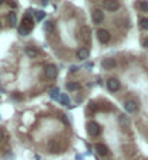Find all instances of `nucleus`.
Here are the masks:
<instances>
[{"instance_id": "1", "label": "nucleus", "mask_w": 148, "mask_h": 160, "mask_svg": "<svg viewBox=\"0 0 148 160\" xmlns=\"http://www.w3.org/2000/svg\"><path fill=\"white\" fill-rule=\"evenodd\" d=\"M100 131H102V128H100V125H99L97 122L92 121V122L87 124V132H89L92 137H97V135L100 134Z\"/></svg>"}, {"instance_id": "2", "label": "nucleus", "mask_w": 148, "mask_h": 160, "mask_svg": "<svg viewBox=\"0 0 148 160\" xmlns=\"http://www.w3.org/2000/svg\"><path fill=\"white\" fill-rule=\"evenodd\" d=\"M44 73H45L47 79L52 80V79H55V77H57V74H58V69H57V66H55V64H48V66L45 67Z\"/></svg>"}, {"instance_id": "3", "label": "nucleus", "mask_w": 148, "mask_h": 160, "mask_svg": "<svg viewBox=\"0 0 148 160\" xmlns=\"http://www.w3.org/2000/svg\"><path fill=\"white\" fill-rule=\"evenodd\" d=\"M103 19H105L103 12H102L100 9H94V10H93V13H92V21H93V23L99 25V23H102V22H103Z\"/></svg>"}, {"instance_id": "4", "label": "nucleus", "mask_w": 148, "mask_h": 160, "mask_svg": "<svg viewBox=\"0 0 148 160\" xmlns=\"http://www.w3.org/2000/svg\"><path fill=\"white\" fill-rule=\"evenodd\" d=\"M97 40L100 41L102 44H106V42H109V40H111V34L106 29H99L97 31Z\"/></svg>"}, {"instance_id": "5", "label": "nucleus", "mask_w": 148, "mask_h": 160, "mask_svg": "<svg viewBox=\"0 0 148 160\" xmlns=\"http://www.w3.org/2000/svg\"><path fill=\"white\" fill-rule=\"evenodd\" d=\"M103 7L106 10H109V12H115V10L119 9V1H116V0H106L103 3Z\"/></svg>"}, {"instance_id": "6", "label": "nucleus", "mask_w": 148, "mask_h": 160, "mask_svg": "<svg viewBox=\"0 0 148 160\" xmlns=\"http://www.w3.org/2000/svg\"><path fill=\"white\" fill-rule=\"evenodd\" d=\"M123 108H125V111H126V112L132 114V112H135V111H137V102H135V101H132V99H128V101H125Z\"/></svg>"}, {"instance_id": "7", "label": "nucleus", "mask_w": 148, "mask_h": 160, "mask_svg": "<svg viewBox=\"0 0 148 160\" xmlns=\"http://www.w3.org/2000/svg\"><path fill=\"white\" fill-rule=\"evenodd\" d=\"M32 18H31V15L28 13V15H25V18H23V21H22V26L20 28H25V29H28V31H31L32 29Z\"/></svg>"}, {"instance_id": "8", "label": "nucleus", "mask_w": 148, "mask_h": 160, "mask_svg": "<svg viewBox=\"0 0 148 160\" xmlns=\"http://www.w3.org/2000/svg\"><path fill=\"white\" fill-rule=\"evenodd\" d=\"M108 87H109V90H112V92H116V90L121 87V83H119L118 79L112 77V79L108 80Z\"/></svg>"}, {"instance_id": "9", "label": "nucleus", "mask_w": 148, "mask_h": 160, "mask_svg": "<svg viewBox=\"0 0 148 160\" xmlns=\"http://www.w3.org/2000/svg\"><path fill=\"white\" fill-rule=\"evenodd\" d=\"M94 149H96L97 154H100V156H108V154H109V150H108V147H106L105 144L97 143V144L94 146Z\"/></svg>"}, {"instance_id": "10", "label": "nucleus", "mask_w": 148, "mask_h": 160, "mask_svg": "<svg viewBox=\"0 0 148 160\" xmlns=\"http://www.w3.org/2000/svg\"><path fill=\"white\" fill-rule=\"evenodd\" d=\"M115 66H116V63H115L113 58H105V60L102 61V67H103L105 70H112Z\"/></svg>"}, {"instance_id": "11", "label": "nucleus", "mask_w": 148, "mask_h": 160, "mask_svg": "<svg viewBox=\"0 0 148 160\" xmlns=\"http://www.w3.org/2000/svg\"><path fill=\"white\" fill-rule=\"evenodd\" d=\"M81 40L84 44H89L90 42V29L87 26H83L81 28Z\"/></svg>"}, {"instance_id": "12", "label": "nucleus", "mask_w": 148, "mask_h": 160, "mask_svg": "<svg viewBox=\"0 0 148 160\" xmlns=\"http://www.w3.org/2000/svg\"><path fill=\"white\" fill-rule=\"evenodd\" d=\"M38 54H39V51H38L35 47H32V45L26 47V55H28V57H31V58H35V57H38Z\"/></svg>"}, {"instance_id": "13", "label": "nucleus", "mask_w": 148, "mask_h": 160, "mask_svg": "<svg viewBox=\"0 0 148 160\" xmlns=\"http://www.w3.org/2000/svg\"><path fill=\"white\" fill-rule=\"evenodd\" d=\"M77 57H78V60H86V58L89 57V50H87L86 47L80 48V50L77 51Z\"/></svg>"}, {"instance_id": "14", "label": "nucleus", "mask_w": 148, "mask_h": 160, "mask_svg": "<svg viewBox=\"0 0 148 160\" xmlns=\"http://www.w3.org/2000/svg\"><path fill=\"white\" fill-rule=\"evenodd\" d=\"M7 19H9L10 26H16V23H18V18H16V13H15V12H10L9 16H7Z\"/></svg>"}, {"instance_id": "15", "label": "nucleus", "mask_w": 148, "mask_h": 160, "mask_svg": "<svg viewBox=\"0 0 148 160\" xmlns=\"http://www.w3.org/2000/svg\"><path fill=\"white\" fill-rule=\"evenodd\" d=\"M44 31H45L47 34H51V32L54 31V23H52L51 21H47V22L44 23Z\"/></svg>"}, {"instance_id": "16", "label": "nucleus", "mask_w": 148, "mask_h": 160, "mask_svg": "<svg viewBox=\"0 0 148 160\" xmlns=\"http://www.w3.org/2000/svg\"><path fill=\"white\" fill-rule=\"evenodd\" d=\"M78 89H80V84L78 83H74V81L67 83V90H78Z\"/></svg>"}, {"instance_id": "17", "label": "nucleus", "mask_w": 148, "mask_h": 160, "mask_svg": "<svg viewBox=\"0 0 148 160\" xmlns=\"http://www.w3.org/2000/svg\"><path fill=\"white\" fill-rule=\"evenodd\" d=\"M60 102L67 106V105H70V98H68L67 95H61V96H60Z\"/></svg>"}, {"instance_id": "18", "label": "nucleus", "mask_w": 148, "mask_h": 160, "mask_svg": "<svg viewBox=\"0 0 148 160\" xmlns=\"http://www.w3.org/2000/svg\"><path fill=\"white\" fill-rule=\"evenodd\" d=\"M140 26H141L142 29L148 31V18H142V19L140 21Z\"/></svg>"}, {"instance_id": "19", "label": "nucleus", "mask_w": 148, "mask_h": 160, "mask_svg": "<svg viewBox=\"0 0 148 160\" xmlns=\"http://www.w3.org/2000/svg\"><path fill=\"white\" fill-rule=\"evenodd\" d=\"M35 18H37V21H42V19L45 18V12H42V10H35Z\"/></svg>"}, {"instance_id": "20", "label": "nucleus", "mask_w": 148, "mask_h": 160, "mask_svg": "<svg viewBox=\"0 0 148 160\" xmlns=\"http://www.w3.org/2000/svg\"><path fill=\"white\" fill-rule=\"evenodd\" d=\"M138 6H140V9H141L142 12H148V3L147 1H140Z\"/></svg>"}, {"instance_id": "21", "label": "nucleus", "mask_w": 148, "mask_h": 160, "mask_svg": "<svg viewBox=\"0 0 148 160\" xmlns=\"http://www.w3.org/2000/svg\"><path fill=\"white\" fill-rule=\"evenodd\" d=\"M119 122H121V125H128L129 124V121H128V118H125V115H122L119 118Z\"/></svg>"}, {"instance_id": "22", "label": "nucleus", "mask_w": 148, "mask_h": 160, "mask_svg": "<svg viewBox=\"0 0 148 160\" xmlns=\"http://www.w3.org/2000/svg\"><path fill=\"white\" fill-rule=\"evenodd\" d=\"M58 93H60V90H58V89H54V90L51 92V98H52V99H57V98H58Z\"/></svg>"}, {"instance_id": "23", "label": "nucleus", "mask_w": 148, "mask_h": 160, "mask_svg": "<svg viewBox=\"0 0 148 160\" xmlns=\"http://www.w3.org/2000/svg\"><path fill=\"white\" fill-rule=\"evenodd\" d=\"M19 34L25 37V35H28V34H29V31H28V29H25V28H19Z\"/></svg>"}, {"instance_id": "24", "label": "nucleus", "mask_w": 148, "mask_h": 160, "mask_svg": "<svg viewBox=\"0 0 148 160\" xmlns=\"http://www.w3.org/2000/svg\"><path fill=\"white\" fill-rule=\"evenodd\" d=\"M142 47H144V48H148V37L142 40Z\"/></svg>"}, {"instance_id": "25", "label": "nucleus", "mask_w": 148, "mask_h": 160, "mask_svg": "<svg viewBox=\"0 0 148 160\" xmlns=\"http://www.w3.org/2000/svg\"><path fill=\"white\" fill-rule=\"evenodd\" d=\"M90 108H92L93 111H96V109H97V106H96V103H93V102L90 103Z\"/></svg>"}, {"instance_id": "26", "label": "nucleus", "mask_w": 148, "mask_h": 160, "mask_svg": "<svg viewBox=\"0 0 148 160\" xmlns=\"http://www.w3.org/2000/svg\"><path fill=\"white\" fill-rule=\"evenodd\" d=\"M1 140H3V132L0 131V141H1Z\"/></svg>"}]
</instances>
